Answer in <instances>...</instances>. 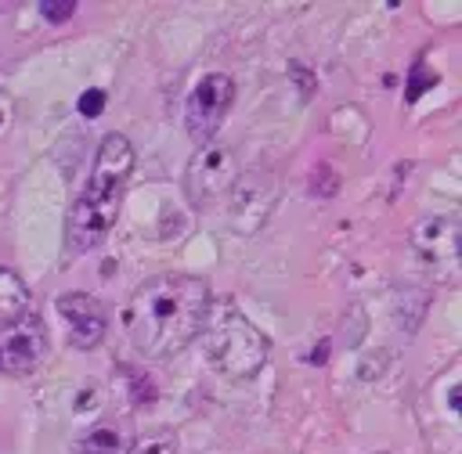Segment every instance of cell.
I'll list each match as a JSON object with an SVG mask.
<instances>
[{
    "mask_svg": "<svg viewBox=\"0 0 462 454\" xmlns=\"http://www.w3.org/2000/svg\"><path fill=\"white\" fill-rule=\"evenodd\" d=\"M213 303L209 281L199 274H159L137 285L123 306L126 339L141 357H177L206 321Z\"/></svg>",
    "mask_w": 462,
    "mask_h": 454,
    "instance_id": "1",
    "label": "cell"
},
{
    "mask_svg": "<svg viewBox=\"0 0 462 454\" xmlns=\"http://www.w3.org/2000/svg\"><path fill=\"white\" fill-rule=\"evenodd\" d=\"M134 169V144L123 133H105L94 155V169L87 187L76 195L69 216H65V245L69 252H90L97 249L123 205L126 177Z\"/></svg>",
    "mask_w": 462,
    "mask_h": 454,
    "instance_id": "2",
    "label": "cell"
},
{
    "mask_svg": "<svg viewBox=\"0 0 462 454\" xmlns=\"http://www.w3.org/2000/svg\"><path fill=\"white\" fill-rule=\"evenodd\" d=\"M199 335H202V346H206L209 364L224 378H253L267 364V353H271L267 335L227 295L209 303Z\"/></svg>",
    "mask_w": 462,
    "mask_h": 454,
    "instance_id": "3",
    "label": "cell"
},
{
    "mask_svg": "<svg viewBox=\"0 0 462 454\" xmlns=\"http://www.w3.org/2000/svg\"><path fill=\"white\" fill-rule=\"evenodd\" d=\"M231 101H235V79L227 72H206L191 86V94L184 101V126H188L195 144L213 141V133L220 130Z\"/></svg>",
    "mask_w": 462,
    "mask_h": 454,
    "instance_id": "4",
    "label": "cell"
},
{
    "mask_svg": "<svg viewBox=\"0 0 462 454\" xmlns=\"http://www.w3.org/2000/svg\"><path fill=\"white\" fill-rule=\"evenodd\" d=\"M278 202V177L271 169L238 173V180L227 191V223L238 234H256Z\"/></svg>",
    "mask_w": 462,
    "mask_h": 454,
    "instance_id": "5",
    "label": "cell"
},
{
    "mask_svg": "<svg viewBox=\"0 0 462 454\" xmlns=\"http://www.w3.org/2000/svg\"><path fill=\"white\" fill-rule=\"evenodd\" d=\"M238 180V162L235 151L227 144H199V151L191 155L188 169H184V191L195 205H209L220 195L231 191V184Z\"/></svg>",
    "mask_w": 462,
    "mask_h": 454,
    "instance_id": "6",
    "label": "cell"
},
{
    "mask_svg": "<svg viewBox=\"0 0 462 454\" xmlns=\"http://www.w3.org/2000/svg\"><path fill=\"white\" fill-rule=\"evenodd\" d=\"M47 357V328L36 313H22L0 328V375H29Z\"/></svg>",
    "mask_w": 462,
    "mask_h": 454,
    "instance_id": "7",
    "label": "cell"
},
{
    "mask_svg": "<svg viewBox=\"0 0 462 454\" xmlns=\"http://www.w3.org/2000/svg\"><path fill=\"white\" fill-rule=\"evenodd\" d=\"M458 220L455 216H422L415 227H411V249L415 256L433 267L440 277H455L458 270Z\"/></svg>",
    "mask_w": 462,
    "mask_h": 454,
    "instance_id": "8",
    "label": "cell"
},
{
    "mask_svg": "<svg viewBox=\"0 0 462 454\" xmlns=\"http://www.w3.org/2000/svg\"><path fill=\"white\" fill-rule=\"evenodd\" d=\"M54 310H58V317L65 321L69 342H72L76 350H94V346L105 339L108 317H105V306H101L90 292H65V295L54 299Z\"/></svg>",
    "mask_w": 462,
    "mask_h": 454,
    "instance_id": "9",
    "label": "cell"
},
{
    "mask_svg": "<svg viewBox=\"0 0 462 454\" xmlns=\"http://www.w3.org/2000/svg\"><path fill=\"white\" fill-rule=\"evenodd\" d=\"M25 310H29V285L11 267H0V328L14 324Z\"/></svg>",
    "mask_w": 462,
    "mask_h": 454,
    "instance_id": "10",
    "label": "cell"
},
{
    "mask_svg": "<svg viewBox=\"0 0 462 454\" xmlns=\"http://www.w3.org/2000/svg\"><path fill=\"white\" fill-rule=\"evenodd\" d=\"M79 454H126V436L119 425H97L83 436Z\"/></svg>",
    "mask_w": 462,
    "mask_h": 454,
    "instance_id": "11",
    "label": "cell"
},
{
    "mask_svg": "<svg viewBox=\"0 0 462 454\" xmlns=\"http://www.w3.org/2000/svg\"><path fill=\"white\" fill-rule=\"evenodd\" d=\"M130 454H177V432L173 429H152L134 443Z\"/></svg>",
    "mask_w": 462,
    "mask_h": 454,
    "instance_id": "12",
    "label": "cell"
},
{
    "mask_svg": "<svg viewBox=\"0 0 462 454\" xmlns=\"http://www.w3.org/2000/svg\"><path fill=\"white\" fill-rule=\"evenodd\" d=\"M36 7L47 22H69L76 14V0H40Z\"/></svg>",
    "mask_w": 462,
    "mask_h": 454,
    "instance_id": "13",
    "label": "cell"
},
{
    "mask_svg": "<svg viewBox=\"0 0 462 454\" xmlns=\"http://www.w3.org/2000/svg\"><path fill=\"white\" fill-rule=\"evenodd\" d=\"M130 400H134V407H141V404H152V400H155V386H152V378H148V375L130 371Z\"/></svg>",
    "mask_w": 462,
    "mask_h": 454,
    "instance_id": "14",
    "label": "cell"
},
{
    "mask_svg": "<svg viewBox=\"0 0 462 454\" xmlns=\"http://www.w3.org/2000/svg\"><path fill=\"white\" fill-rule=\"evenodd\" d=\"M79 112L87 115V119H94V115H101L105 112V90H87L83 97H79Z\"/></svg>",
    "mask_w": 462,
    "mask_h": 454,
    "instance_id": "15",
    "label": "cell"
},
{
    "mask_svg": "<svg viewBox=\"0 0 462 454\" xmlns=\"http://www.w3.org/2000/svg\"><path fill=\"white\" fill-rule=\"evenodd\" d=\"M289 72H292V76L300 79V94L307 97V94H310V79H307V65H300V61H296V65H292Z\"/></svg>",
    "mask_w": 462,
    "mask_h": 454,
    "instance_id": "16",
    "label": "cell"
},
{
    "mask_svg": "<svg viewBox=\"0 0 462 454\" xmlns=\"http://www.w3.org/2000/svg\"><path fill=\"white\" fill-rule=\"evenodd\" d=\"M325 353H328V342H321V346H314L307 360H310V364H321V360H325Z\"/></svg>",
    "mask_w": 462,
    "mask_h": 454,
    "instance_id": "17",
    "label": "cell"
},
{
    "mask_svg": "<svg viewBox=\"0 0 462 454\" xmlns=\"http://www.w3.org/2000/svg\"><path fill=\"white\" fill-rule=\"evenodd\" d=\"M0 119H4V112H0Z\"/></svg>",
    "mask_w": 462,
    "mask_h": 454,
    "instance_id": "18",
    "label": "cell"
},
{
    "mask_svg": "<svg viewBox=\"0 0 462 454\" xmlns=\"http://www.w3.org/2000/svg\"><path fill=\"white\" fill-rule=\"evenodd\" d=\"M383 454H386V450H383Z\"/></svg>",
    "mask_w": 462,
    "mask_h": 454,
    "instance_id": "19",
    "label": "cell"
}]
</instances>
